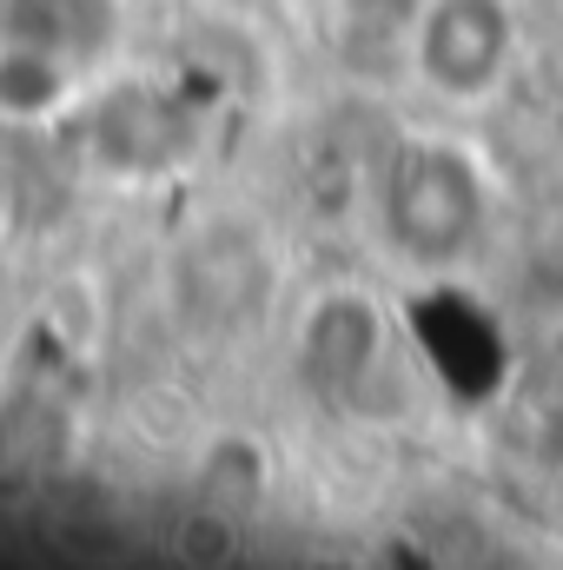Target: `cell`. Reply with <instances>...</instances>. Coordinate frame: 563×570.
Masks as SVG:
<instances>
[{"label": "cell", "instance_id": "obj_1", "mask_svg": "<svg viewBox=\"0 0 563 570\" xmlns=\"http://www.w3.org/2000/svg\"><path fill=\"white\" fill-rule=\"evenodd\" d=\"M497 67H504V7L497 0H437L424 20V73L451 94H471Z\"/></svg>", "mask_w": 563, "mask_h": 570}, {"label": "cell", "instance_id": "obj_2", "mask_svg": "<svg viewBox=\"0 0 563 570\" xmlns=\"http://www.w3.org/2000/svg\"><path fill=\"white\" fill-rule=\"evenodd\" d=\"M471 179H464V166L457 159H418V166H405V179L392 186V226L424 246V253H444V246H457L464 233H471Z\"/></svg>", "mask_w": 563, "mask_h": 570}]
</instances>
